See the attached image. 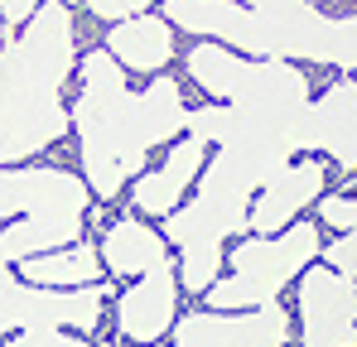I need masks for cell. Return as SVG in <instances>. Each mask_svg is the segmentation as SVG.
I'll return each instance as SVG.
<instances>
[{
    "label": "cell",
    "mask_w": 357,
    "mask_h": 347,
    "mask_svg": "<svg viewBox=\"0 0 357 347\" xmlns=\"http://www.w3.org/2000/svg\"><path fill=\"white\" fill-rule=\"evenodd\" d=\"M183 111L188 107L174 77H155L145 92H130L126 68L107 49H92L82 58L68 130H77L82 183L92 188V198H121V188L145 169V160L160 145L178 140Z\"/></svg>",
    "instance_id": "6da1fadb"
},
{
    "label": "cell",
    "mask_w": 357,
    "mask_h": 347,
    "mask_svg": "<svg viewBox=\"0 0 357 347\" xmlns=\"http://www.w3.org/2000/svg\"><path fill=\"white\" fill-rule=\"evenodd\" d=\"M73 54L77 29L63 0H44L0 44V164H24L68 135L63 82Z\"/></svg>",
    "instance_id": "7a4b0ae2"
},
{
    "label": "cell",
    "mask_w": 357,
    "mask_h": 347,
    "mask_svg": "<svg viewBox=\"0 0 357 347\" xmlns=\"http://www.w3.org/2000/svg\"><path fill=\"white\" fill-rule=\"evenodd\" d=\"M92 188L54 164H0V265L82 241Z\"/></svg>",
    "instance_id": "3957f363"
},
{
    "label": "cell",
    "mask_w": 357,
    "mask_h": 347,
    "mask_svg": "<svg viewBox=\"0 0 357 347\" xmlns=\"http://www.w3.org/2000/svg\"><path fill=\"white\" fill-rule=\"evenodd\" d=\"M198 193L188 203H178L174 213H165V241L178 246V285L188 294H203V289L218 280L222 270V246L227 236L246 231V208H251V178L227 160V155H213L203 160L198 169Z\"/></svg>",
    "instance_id": "277c9868"
},
{
    "label": "cell",
    "mask_w": 357,
    "mask_h": 347,
    "mask_svg": "<svg viewBox=\"0 0 357 347\" xmlns=\"http://www.w3.org/2000/svg\"><path fill=\"white\" fill-rule=\"evenodd\" d=\"M188 77L213 97V102H227L246 116H261V121H280V125H295L299 130V150H304V111H309V82L295 63L285 58H246L232 54L222 44H193L188 49Z\"/></svg>",
    "instance_id": "5b68a950"
},
{
    "label": "cell",
    "mask_w": 357,
    "mask_h": 347,
    "mask_svg": "<svg viewBox=\"0 0 357 347\" xmlns=\"http://www.w3.org/2000/svg\"><path fill=\"white\" fill-rule=\"evenodd\" d=\"M319 246H324L319 227L299 222V217L290 227L271 231V236H246L232 256H222L232 265V275H222V280H213L203 289L208 309L237 314V309H256V304L280 299V289L295 285V275L309 261H319Z\"/></svg>",
    "instance_id": "8992f818"
},
{
    "label": "cell",
    "mask_w": 357,
    "mask_h": 347,
    "mask_svg": "<svg viewBox=\"0 0 357 347\" xmlns=\"http://www.w3.org/2000/svg\"><path fill=\"white\" fill-rule=\"evenodd\" d=\"M241 5L280 39V58H285V63L309 58V63H328V68L353 72V63H357L353 15L328 20V15H324L319 5H309V0H241Z\"/></svg>",
    "instance_id": "52a82bcc"
},
{
    "label": "cell",
    "mask_w": 357,
    "mask_h": 347,
    "mask_svg": "<svg viewBox=\"0 0 357 347\" xmlns=\"http://www.w3.org/2000/svg\"><path fill=\"white\" fill-rule=\"evenodd\" d=\"M102 289L82 285V289H44V285H24L10 265H0V338L20 333V328H73L87 333L102 323Z\"/></svg>",
    "instance_id": "ba28073f"
},
{
    "label": "cell",
    "mask_w": 357,
    "mask_h": 347,
    "mask_svg": "<svg viewBox=\"0 0 357 347\" xmlns=\"http://www.w3.org/2000/svg\"><path fill=\"white\" fill-rule=\"evenodd\" d=\"M290 338H295V318L280 299L237 314H218V309L183 314L169 328V347H290Z\"/></svg>",
    "instance_id": "9c48e42d"
},
{
    "label": "cell",
    "mask_w": 357,
    "mask_h": 347,
    "mask_svg": "<svg viewBox=\"0 0 357 347\" xmlns=\"http://www.w3.org/2000/svg\"><path fill=\"white\" fill-rule=\"evenodd\" d=\"M299 309V347H353L357 343V294L353 275H338L328 265H304L295 275Z\"/></svg>",
    "instance_id": "30bf717a"
},
{
    "label": "cell",
    "mask_w": 357,
    "mask_h": 347,
    "mask_svg": "<svg viewBox=\"0 0 357 347\" xmlns=\"http://www.w3.org/2000/svg\"><path fill=\"white\" fill-rule=\"evenodd\" d=\"M165 20L246 58H280V39L241 0H165Z\"/></svg>",
    "instance_id": "8fae6325"
},
{
    "label": "cell",
    "mask_w": 357,
    "mask_h": 347,
    "mask_svg": "<svg viewBox=\"0 0 357 347\" xmlns=\"http://www.w3.org/2000/svg\"><path fill=\"white\" fill-rule=\"evenodd\" d=\"M178 318V275L174 261H155L145 275H135V285L116 299V328L130 347L160 343Z\"/></svg>",
    "instance_id": "7c38bea8"
},
{
    "label": "cell",
    "mask_w": 357,
    "mask_h": 347,
    "mask_svg": "<svg viewBox=\"0 0 357 347\" xmlns=\"http://www.w3.org/2000/svg\"><path fill=\"white\" fill-rule=\"evenodd\" d=\"M324 160H290L280 174H271L261 188H256V198H251V208H246V231L251 236H271V231L290 227L299 213L324 193Z\"/></svg>",
    "instance_id": "4fadbf2b"
},
{
    "label": "cell",
    "mask_w": 357,
    "mask_h": 347,
    "mask_svg": "<svg viewBox=\"0 0 357 347\" xmlns=\"http://www.w3.org/2000/svg\"><path fill=\"white\" fill-rule=\"evenodd\" d=\"M304 155H328L353 174L357 164V87L343 72L324 97H309L304 111Z\"/></svg>",
    "instance_id": "5bb4252c"
},
{
    "label": "cell",
    "mask_w": 357,
    "mask_h": 347,
    "mask_svg": "<svg viewBox=\"0 0 357 347\" xmlns=\"http://www.w3.org/2000/svg\"><path fill=\"white\" fill-rule=\"evenodd\" d=\"M169 145H174V150L165 155L160 169H140L130 178V203H135L140 217H165V213H174L178 198L193 188V178H198L203 160H208V145L193 140V135L169 140Z\"/></svg>",
    "instance_id": "9a60e30c"
},
{
    "label": "cell",
    "mask_w": 357,
    "mask_h": 347,
    "mask_svg": "<svg viewBox=\"0 0 357 347\" xmlns=\"http://www.w3.org/2000/svg\"><path fill=\"white\" fill-rule=\"evenodd\" d=\"M102 49L116 58L121 68H130V72H160L174 58V24L165 15H150V10L126 15V20L112 24Z\"/></svg>",
    "instance_id": "2e32d148"
},
{
    "label": "cell",
    "mask_w": 357,
    "mask_h": 347,
    "mask_svg": "<svg viewBox=\"0 0 357 347\" xmlns=\"http://www.w3.org/2000/svg\"><path fill=\"white\" fill-rule=\"evenodd\" d=\"M169 256V241L160 236L155 227H145L140 217H121L107 227L102 236V251H97V261L112 270V275H145L155 261H165Z\"/></svg>",
    "instance_id": "e0dca14e"
},
{
    "label": "cell",
    "mask_w": 357,
    "mask_h": 347,
    "mask_svg": "<svg viewBox=\"0 0 357 347\" xmlns=\"http://www.w3.org/2000/svg\"><path fill=\"white\" fill-rule=\"evenodd\" d=\"M15 275L24 285H44V289H82V285L102 280V261H97V251L87 241H73V246H59V251L20 261Z\"/></svg>",
    "instance_id": "ac0fdd59"
},
{
    "label": "cell",
    "mask_w": 357,
    "mask_h": 347,
    "mask_svg": "<svg viewBox=\"0 0 357 347\" xmlns=\"http://www.w3.org/2000/svg\"><path fill=\"white\" fill-rule=\"evenodd\" d=\"M314 203H319V217H324L328 227H338V231H353L357 227V203H353V193H319Z\"/></svg>",
    "instance_id": "d6986e66"
},
{
    "label": "cell",
    "mask_w": 357,
    "mask_h": 347,
    "mask_svg": "<svg viewBox=\"0 0 357 347\" xmlns=\"http://www.w3.org/2000/svg\"><path fill=\"white\" fill-rule=\"evenodd\" d=\"M10 347H92V343L73 338L68 328H20V333H10Z\"/></svg>",
    "instance_id": "ffe728a7"
},
{
    "label": "cell",
    "mask_w": 357,
    "mask_h": 347,
    "mask_svg": "<svg viewBox=\"0 0 357 347\" xmlns=\"http://www.w3.org/2000/svg\"><path fill=\"white\" fill-rule=\"evenodd\" d=\"M319 256H324L328 270L357 275V241H353V231H338V241H333V246H319Z\"/></svg>",
    "instance_id": "44dd1931"
},
{
    "label": "cell",
    "mask_w": 357,
    "mask_h": 347,
    "mask_svg": "<svg viewBox=\"0 0 357 347\" xmlns=\"http://www.w3.org/2000/svg\"><path fill=\"white\" fill-rule=\"evenodd\" d=\"M155 0H87V10L97 15V20H126V15H140V10H150Z\"/></svg>",
    "instance_id": "7402d4cb"
},
{
    "label": "cell",
    "mask_w": 357,
    "mask_h": 347,
    "mask_svg": "<svg viewBox=\"0 0 357 347\" xmlns=\"http://www.w3.org/2000/svg\"><path fill=\"white\" fill-rule=\"evenodd\" d=\"M39 5H44V0H0V20H5L10 29H20V24H24Z\"/></svg>",
    "instance_id": "603a6c76"
},
{
    "label": "cell",
    "mask_w": 357,
    "mask_h": 347,
    "mask_svg": "<svg viewBox=\"0 0 357 347\" xmlns=\"http://www.w3.org/2000/svg\"><path fill=\"white\" fill-rule=\"evenodd\" d=\"M309 5H348V0H309Z\"/></svg>",
    "instance_id": "cb8c5ba5"
}]
</instances>
